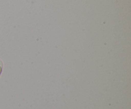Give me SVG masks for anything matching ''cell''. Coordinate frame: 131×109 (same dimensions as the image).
Listing matches in <instances>:
<instances>
[{
    "instance_id": "cell-1",
    "label": "cell",
    "mask_w": 131,
    "mask_h": 109,
    "mask_svg": "<svg viewBox=\"0 0 131 109\" xmlns=\"http://www.w3.org/2000/svg\"><path fill=\"white\" fill-rule=\"evenodd\" d=\"M2 70H3V63L2 61L0 60V75H1V72H2Z\"/></svg>"
}]
</instances>
